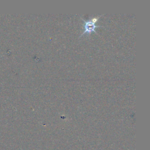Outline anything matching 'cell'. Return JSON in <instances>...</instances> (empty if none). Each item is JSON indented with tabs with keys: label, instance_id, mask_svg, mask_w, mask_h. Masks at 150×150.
<instances>
[{
	"label": "cell",
	"instance_id": "obj_1",
	"mask_svg": "<svg viewBox=\"0 0 150 150\" xmlns=\"http://www.w3.org/2000/svg\"><path fill=\"white\" fill-rule=\"evenodd\" d=\"M102 15H100L99 16H97L96 17H92L88 20H84L83 18H82V20L83 21V31L81 35L80 36V37H81L84 35H90L92 32H94L97 34V32L96 31V28L101 27L102 26L100 25H96V23L98 21V19L100 18V16H101Z\"/></svg>",
	"mask_w": 150,
	"mask_h": 150
}]
</instances>
